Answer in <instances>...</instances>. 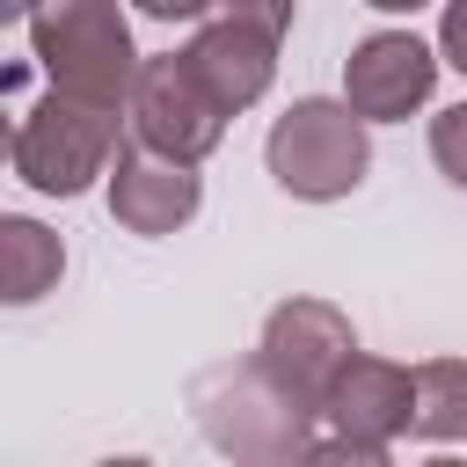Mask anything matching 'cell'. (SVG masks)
Masks as SVG:
<instances>
[{
	"label": "cell",
	"instance_id": "cell-15",
	"mask_svg": "<svg viewBox=\"0 0 467 467\" xmlns=\"http://www.w3.org/2000/svg\"><path fill=\"white\" fill-rule=\"evenodd\" d=\"M438 51H445V66L467 73V0H445V15H438Z\"/></svg>",
	"mask_w": 467,
	"mask_h": 467
},
{
	"label": "cell",
	"instance_id": "cell-14",
	"mask_svg": "<svg viewBox=\"0 0 467 467\" xmlns=\"http://www.w3.org/2000/svg\"><path fill=\"white\" fill-rule=\"evenodd\" d=\"M204 15L248 22V29H263V36H285V29H292V0H212Z\"/></svg>",
	"mask_w": 467,
	"mask_h": 467
},
{
	"label": "cell",
	"instance_id": "cell-17",
	"mask_svg": "<svg viewBox=\"0 0 467 467\" xmlns=\"http://www.w3.org/2000/svg\"><path fill=\"white\" fill-rule=\"evenodd\" d=\"M365 7H379V15H416L423 0H365Z\"/></svg>",
	"mask_w": 467,
	"mask_h": 467
},
{
	"label": "cell",
	"instance_id": "cell-11",
	"mask_svg": "<svg viewBox=\"0 0 467 467\" xmlns=\"http://www.w3.org/2000/svg\"><path fill=\"white\" fill-rule=\"evenodd\" d=\"M58 270H66L58 234L36 226V219H22V212H7L0 219V299L7 306H29V299H44L58 285Z\"/></svg>",
	"mask_w": 467,
	"mask_h": 467
},
{
	"label": "cell",
	"instance_id": "cell-5",
	"mask_svg": "<svg viewBox=\"0 0 467 467\" xmlns=\"http://www.w3.org/2000/svg\"><path fill=\"white\" fill-rule=\"evenodd\" d=\"M321 416H328V438H314L306 460H358V467H379V460L394 452V438L416 423V372L394 365V358L350 350V365H343L336 387L321 394Z\"/></svg>",
	"mask_w": 467,
	"mask_h": 467
},
{
	"label": "cell",
	"instance_id": "cell-1",
	"mask_svg": "<svg viewBox=\"0 0 467 467\" xmlns=\"http://www.w3.org/2000/svg\"><path fill=\"white\" fill-rule=\"evenodd\" d=\"M190 409L204 423V438L234 460H306L314 452V401L292 394L255 350L241 365H212L190 379Z\"/></svg>",
	"mask_w": 467,
	"mask_h": 467
},
{
	"label": "cell",
	"instance_id": "cell-2",
	"mask_svg": "<svg viewBox=\"0 0 467 467\" xmlns=\"http://www.w3.org/2000/svg\"><path fill=\"white\" fill-rule=\"evenodd\" d=\"M263 168L277 175V190L306 197V204H336L365 182L372 168V139H365V117L336 95H299L270 139H263Z\"/></svg>",
	"mask_w": 467,
	"mask_h": 467
},
{
	"label": "cell",
	"instance_id": "cell-3",
	"mask_svg": "<svg viewBox=\"0 0 467 467\" xmlns=\"http://www.w3.org/2000/svg\"><path fill=\"white\" fill-rule=\"evenodd\" d=\"M29 51L51 73V88L95 95V102H131L139 51H131V22L117 0H44L29 15Z\"/></svg>",
	"mask_w": 467,
	"mask_h": 467
},
{
	"label": "cell",
	"instance_id": "cell-16",
	"mask_svg": "<svg viewBox=\"0 0 467 467\" xmlns=\"http://www.w3.org/2000/svg\"><path fill=\"white\" fill-rule=\"evenodd\" d=\"M139 15H153V22H204V7L212 0H131Z\"/></svg>",
	"mask_w": 467,
	"mask_h": 467
},
{
	"label": "cell",
	"instance_id": "cell-12",
	"mask_svg": "<svg viewBox=\"0 0 467 467\" xmlns=\"http://www.w3.org/2000/svg\"><path fill=\"white\" fill-rule=\"evenodd\" d=\"M423 445L467 438V358H423L416 365V423Z\"/></svg>",
	"mask_w": 467,
	"mask_h": 467
},
{
	"label": "cell",
	"instance_id": "cell-9",
	"mask_svg": "<svg viewBox=\"0 0 467 467\" xmlns=\"http://www.w3.org/2000/svg\"><path fill=\"white\" fill-rule=\"evenodd\" d=\"M204 204V182H197V161H175V153H153L146 139H131L117 161H109V219L124 234H175L190 226Z\"/></svg>",
	"mask_w": 467,
	"mask_h": 467
},
{
	"label": "cell",
	"instance_id": "cell-13",
	"mask_svg": "<svg viewBox=\"0 0 467 467\" xmlns=\"http://www.w3.org/2000/svg\"><path fill=\"white\" fill-rule=\"evenodd\" d=\"M431 161H438V175H445V182H460V190H467V102H452V109H438V117H431Z\"/></svg>",
	"mask_w": 467,
	"mask_h": 467
},
{
	"label": "cell",
	"instance_id": "cell-7",
	"mask_svg": "<svg viewBox=\"0 0 467 467\" xmlns=\"http://www.w3.org/2000/svg\"><path fill=\"white\" fill-rule=\"evenodd\" d=\"M350 350H358V328H350V314L328 306V299H285V306H270V321H263V336H255V358H263L292 394H306L314 409H321V394L336 387V372L350 365Z\"/></svg>",
	"mask_w": 467,
	"mask_h": 467
},
{
	"label": "cell",
	"instance_id": "cell-10",
	"mask_svg": "<svg viewBox=\"0 0 467 467\" xmlns=\"http://www.w3.org/2000/svg\"><path fill=\"white\" fill-rule=\"evenodd\" d=\"M277 44H285V36H263V29H248V22H226V15H204L197 36L182 44V58H190L197 80L241 117L248 102L270 95V80H277Z\"/></svg>",
	"mask_w": 467,
	"mask_h": 467
},
{
	"label": "cell",
	"instance_id": "cell-8",
	"mask_svg": "<svg viewBox=\"0 0 467 467\" xmlns=\"http://www.w3.org/2000/svg\"><path fill=\"white\" fill-rule=\"evenodd\" d=\"M431 88H438V51L409 29H372L343 58V102L365 124H401L409 109L431 102Z\"/></svg>",
	"mask_w": 467,
	"mask_h": 467
},
{
	"label": "cell",
	"instance_id": "cell-18",
	"mask_svg": "<svg viewBox=\"0 0 467 467\" xmlns=\"http://www.w3.org/2000/svg\"><path fill=\"white\" fill-rule=\"evenodd\" d=\"M36 7H44V0H7V15H36Z\"/></svg>",
	"mask_w": 467,
	"mask_h": 467
},
{
	"label": "cell",
	"instance_id": "cell-4",
	"mask_svg": "<svg viewBox=\"0 0 467 467\" xmlns=\"http://www.w3.org/2000/svg\"><path fill=\"white\" fill-rule=\"evenodd\" d=\"M117 109L124 102H95V95H66L51 88L36 109H22L15 124V175L44 197H80L95 175H109V161L124 153L117 139Z\"/></svg>",
	"mask_w": 467,
	"mask_h": 467
},
{
	"label": "cell",
	"instance_id": "cell-6",
	"mask_svg": "<svg viewBox=\"0 0 467 467\" xmlns=\"http://www.w3.org/2000/svg\"><path fill=\"white\" fill-rule=\"evenodd\" d=\"M131 139H146L153 153H175V161H204L219 139H226V102L197 80V66L182 51H161V58H139V80H131Z\"/></svg>",
	"mask_w": 467,
	"mask_h": 467
}]
</instances>
